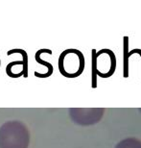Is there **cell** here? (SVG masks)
Here are the masks:
<instances>
[{
	"mask_svg": "<svg viewBox=\"0 0 141 148\" xmlns=\"http://www.w3.org/2000/svg\"><path fill=\"white\" fill-rule=\"evenodd\" d=\"M96 50L92 49V88H97V66H96Z\"/></svg>",
	"mask_w": 141,
	"mask_h": 148,
	"instance_id": "cell-5",
	"label": "cell"
},
{
	"mask_svg": "<svg viewBox=\"0 0 141 148\" xmlns=\"http://www.w3.org/2000/svg\"><path fill=\"white\" fill-rule=\"evenodd\" d=\"M84 58L79 50L67 49L59 58L60 72L67 78H75L84 71Z\"/></svg>",
	"mask_w": 141,
	"mask_h": 148,
	"instance_id": "cell-1",
	"label": "cell"
},
{
	"mask_svg": "<svg viewBox=\"0 0 141 148\" xmlns=\"http://www.w3.org/2000/svg\"><path fill=\"white\" fill-rule=\"evenodd\" d=\"M134 53H138V54L140 55V57H141V49H134V50H131V52H129V54H128L129 58H130L133 54H134Z\"/></svg>",
	"mask_w": 141,
	"mask_h": 148,
	"instance_id": "cell-6",
	"label": "cell"
},
{
	"mask_svg": "<svg viewBox=\"0 0 141 148\" xmlns=\"http://www.w3.org/2000/svg\"><path fill=\"white\" fill-rule=\"evenodd\" d=\"M42 53H48V54H52V51H51V50H48V49H40V50H39V51L36 53V57H35V58H36V61L39 64H42L44 66H47L50 71H53V66H52V64H49V63H47V62H44L43 60L40 59V56Z\"/></svg>",
	"mask_w": 141,
	"mask_h": 148,
	"instance_id": "cell-4",
	"label": "cell"
},
{
	"mask_svg": "<svg viewBox=\"0 0 141 148\" xmlns=\"http://www.w3.org/2000/svg\"><path fill=\"white\" fill-rule=\"evenodd\" d=\"M129 37H124V78L129 77Z\"/></svg>",
	"mask_w": 141,
	"mask_h": 148,
	"instance_id": "cell-2",
	"label": "cell"
},
{
	"mask_svg": "<svg viewBox=\"0 0 141 148\" xmlns=\"http://www.w3.org/2000/svg\"><path fill=\"white\" fill-rule=\"evenodd\" d=\"M14 53H21L22 57H23V75L26 78V77L28 76V56H27V53L26 51L22 49H13V50H10V51H8V55H12L14 54Z\"/></svg>",
	"mask_w": 141,
	"mask_h": 148,
	"instance_id": "cell-3",
	"label": "cell"
}]
</instances>
